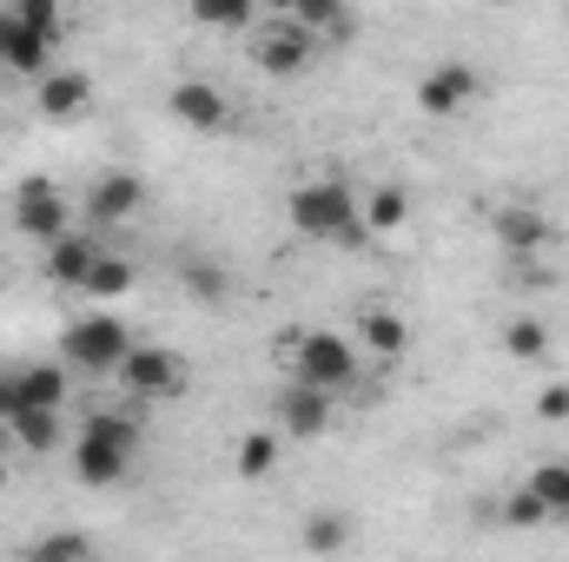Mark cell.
Listing matches in <instances>:
<instances>
[{
  "label": "cell",
  "mask_w": 569,
  "mask_h": 562,
  "mask_svg": "<svg viewBox=\"0 0 569 562\" xmlns=\"http://www.w3.org/2000/svg\"><path fill=\"white\" fill-rule=\"evenodd\" d=\"M166 107H172L179 127H199V133H219V127L232 120V107H226V93H219L212 80H179Z\"/></svg>",
  "instance_id": "cell-8"
},
{
  "label": "cell",
  "mask_w": 569,
  "mask_h": 562,
  "mask_svg": "<svg viewBox=\"0 0 569 562\" xmlns=\"http://www.w3.org/2000/svg\"><path fill=\"white\" fill-rule=\"evenodd\" d=\"M186 291H192L199 304H219V298H226V272H212V265H186Z\"/></svg>",
  "instance_id": "cell-29"
},
{
  "label": "cell",
  "mask_w": 569,
  "mask_h": 562,
  "mask_svg": "<svg viewBox=\"0 0 569 562\" xmlns=\"http://www.w3.org/2000/svg\"><path fill=\"white\" fill-rule=\"evenodd\" d=\"M530 496H537L550 516H563L569 510V463H543V470L530 476Z\"/></svg>",
  "instance_id": "cell-26"
},
{
  "label": "cell",
  "mask_w": 569,
  "mask_h": 562,
  "mask_svg": "<svg viewBox=\"0 0 569 562\" xmlns=\"http://www.w3.org/2000/svg\"><path fill=\"white\" fill-rule=\"evenodd\" d=\"M13 398H20V411H27V404L60 411V404H67V371H60V364H27V371L13 378Z\"/></svg>",
  "instance_id": "cell-17"
},
{
  "label": "cell",
  "mask_w": 569,
  "mask_h": 562,
  "mask_svg": "<svg viewBox=\"0 0 569 562\" xmlns=\"http://www.w3.org/2000/svg\"><path fill=\"white\" fill-rule=\"evenodd\" d=\"M503 351H510V358H523V364L550 358V324H543V318H517V324L503 331Z\"/></svg>",
  "instance_id": "cell-22"
},
{
  "label": "cell",
  "mask_w": 569,
  "mask_h": 562,
  "mask_svg": "<svg viewBox=\"0 0 569 562\" xmlns=\"http://www.w3.org/2000/svg\"><path fill=\"white\" fill-rule=\"evenodd\" d=\"M563 523H569V510H563Z\"/></svg>",
  "instance_id": "cell-37"
},
{
  "label": "cell",
  "mask_w": 569,
  "mask_h": 562,
  "mask_svg": "<svg viewBox=\"0 0 569 562\" xmlns=\"http://www.w3.org/2000/svg\"><path fill=\"white\" fill-rule=\"evenodd\" d=\"M291 225H298L305 239H325V245H345V252H358V245L371 239V232H365V212H358V192L338 185V179L298 185V192H291Z\"/></svg>",
  "instance_id": "cell-1"
},
{
  "label": "cell",
  "mask_w": 569,
  "mask_h": 562,
  "mask_svg": "<svg viewBox=\"0 0 569 562\" xmlns=\"http://www.w3.org/2000/svg\"><path fill=\"white\" fill-rule=\"evenodd\" d=\"M120 384H127L133 398H179V391H186V364H179L172 351L133 344V351L120 358Z\"/></svg>",
  "instance_id": "cell-6"
},
{
  "label": "cell",
  "mask_w": 569,
  "mask_h": 562,
  "mask_svg": "<svg viewBox=\"0 0 569 562\" xmlns=\"http://www.w3.org/2000/svg\"><path fill=\"white\" fill-rule=\"evenodd\" d=\"M0 490H7V463H0Z\"/></svg>",
  "instance_id": "cell-35"
},
{
  "label": "cell",
  "mask_w": 569,
  "mask_h": 562,
  "mask_svg": "<svg viewBox=\"0 0 569 562\" xmlns=\"http://www.w3.org/2000/svg\"><path fill=\"white\" fill-rule=\"evenodd\" d=\"M7 436H13V423H7V418H0V450H7Z\"/></svg>",
  "instance_id": "cell-34"
},
{
  "label": "cell",
  "mask_w": 569,
  "mask_h": 562,
  "mask_svg": "<svg viewBox=\"0 0 569 562\" xmlns=\"http://www.w3.org/2000/svg\"><path fill=\"white\" fill-rule=\"evenodd\" d=\"M311 40H318L311 27H298L291 13H279V27H272V33H259V47H252V53H259V67H266V73H298V67L311 60Z\"/></svg>",
  "instance_id": "cell-10"
},
{
  "label": "cell",
  "mask_w": 569,
  "mask_h": 562,
  "mask_svg": "<svg viewBox=\"0 0 569 562\" xmlns=\"http://www.w3.org/2000/svg\"><path fill=\"white\" fill-rule=\"evenodd\" d=\"M405 219H411V199H405L398 185H378V192L365 199V232H371V239H391V232H405Z\"/></svg>",
  "instance_id": "cell-18"
},
{
  "label": "cell",
  "mask_w": 569,
  "mask_h": 562,
  "mask_svg": "<svg viewBox=\"0 0 569 562\" xmlns=\"http://www.w3.org/2000/svg\"><path fill=\"white\" fill-rule=\"evenodd\" d=\"M133 443H140V430L127 418H113V411L87 418L80 443H73V476H80L87 490H113V483L127 476V463H133Z\"/></svg>",
  "instance_id": "cell-2"
},
{
  "label": "cell",
  "mask_w": 569,
  "mask_h": 562,
  "mask_svg": "<svg viewBox=\"0 0 569 562\" xmlns=\"http://www.w3.org/2000/svg\"><path fill=\"white\" fill-rule=\"evenodd\" d=\"M186 13L199 27H219V33H246L252 13H259V0H186Z\"/></svg>",
  "instance_id": "cell-19"
},
{
  "label": "cell",
  "mask_w": 569,
  "mask_h": 562,
  "mask_svg": "<svg viewBox=\"0 0 569 562\" xmlns=\"http://www.w3.org/2000/svg\"><path fill=\"white\" fill-rule=\"evenodd\" d=\"M291 344V358H298V378L305 384H318V391H351V378H358V351L338 338V331H298V338H284Z\"/></svg>",
  "instance_id": "cell-3"
},
{
  "label": "cell",
  "mask_w": 569,
  "mask_h": 562,
  "mask_svg": "<svg viewBox=\"0 0 569 562\" xmlns=\"http://www.w3.org/2000/svg\"><path fill=\"white\" fill-rule=\"evenodd\" d=\"M87 550H93V543H87L80 530H53V536H40L27 556H33V562H53V556H87Z\"/></svg>",
  "instance_id": "cell-27"
},
{
  "label": "cell",
  "mask_w": 569,
  "mask_h": 562,
  "mask_svg": "<svg viewBox=\"0 0 569 562\" xmlns=\"http://www.w3.org/2000/svg\"><path fill=\"white\" fill-rule=\"evenodd\" d=\"M279 418H284V436H325L331 430V391H318V384H291L279 398Z\"/></svg>",
  "instance_id": "cell-11"
},
{
  "label": "cell",
  "mask_w": 569,
  "mask_h": 562,
  "mask_svg": "<svg viewBox=\"0 0 569 562\" xmlns=\"http://www.w3.org/2000/svg\"><path fill=\"white\" fill-rule=\"evenodd\" d=\"M100 252H107V245H93V239H80V232H60V239L47 245V272H53L60 284H73V291H80Z\"/></svg>",
  "instance_id": "cell-14"
},
{
  "label": "cell",
  "mask_w": 569,
  "mask_h": 562,
  "mask_svg": "<svg viewBox=\"0 0 569 562\" xmlns=\"http://www.w3.org/2000/svg\"><path fill=\"white\" fill-rule=\"evenodd\" d=\"M503 516H510V523H517V530H537V523H543V516H550V510H543V503H537V496H530V483H523V490H517V496H510V503H503Z\"/></svg>",
  "instance_id": "cell-30"
},
{
  "label": "cell",
  "mask_w": 569,
  "mask_h": 562,
  "mask_svg": "<svg viewBox=\"0 0 569 562\" xmlns=\"http://www.w3.org/2000/svg\"><path fill=\"white\" fill-rule=\"evenodd\" d=\"M477 93H483V87H477V67H463V60H443V67H430L425 80H418V107L437 113V120L463 113Z\"/></svg>",
  "instance_id": "cell-7"
},
{
  "label": "cell",
  "mask_w": 569,
  "mask_h": 562,
  "mask_svg": "<svg viewBox=\"0 0 569 562\" xmlns=\"http://www.w3.org/2000/svg\"><path fill=\"white\" fill-rule=\"evenodd\" d=\"M272 463H279V436H272V430H252V436L239 443V476L259 483V476H272Z\"/></svg>",
  "instance_id": "cell-24"
},
{
  "label": "cell",
  "mask_w": 569,
  "mask_h": 562,
  "mask_svg": "<svg viewBox=\"0 0 569 562\" xmlns=\"http://www.w3.org/2000/svg\"><path fill=\"white\" fill-rule=\"evenodd\" d=\"M13 411H20V398H13V378H0V418L13 423Z\"/></svg>",
  "instance_id": "cell-32"
},
{
  "label": "cell",
  "mask_w": 569,
  "mask_h": 562,
  "mask_svg": "<svg viewBox=\"0 0 569 562\" xmlns=\"http://www.w3.org/2000/svg\"><path fill=\"white\" fill-rule=\"evenodd\" d=\"M358 338H365V351H371V358H385V364H391V358H405V344H411V324H405L398 311L371 304V311H365V324H358Z\"/></svg>",
  "instance_id": "cell-16"
},
{
  "label": "cell",
  "mask_w": 569,
  "mask_h": 562,
  "mask_svg": "<svg viewBox=\"0 0 569 562\" xmlns=\"http://www.w3.org/2000/svg\"><path fill=\"white\" fill-rule=\"evenodd\" d=\"M60 351L73 358V371H120V358L133 351V338H127V324L113 311H93V318H73L67 324Z\"/></svg>",
  "instance_id": "cell-4"
},
{
  "label": "cell",
  "mask_w": 569,
  "mask_h": 562,
  "mask_svg": "<svg viewBox=\"0 0 569 562\" xmlns=\"http://www.w3.org/2000/svg\"><path fill=\"white\" fill-rule=\"evenodd\" d=\"M140 199H146V185L133 179V172H107V179L87 192V212H93L100 225H120V219L140 212Z\"/></svg>",
  "instance_id": "cell-12"
},
{
  "label": "cell",
  "mask_w": 569,
  "mask_h": 562,
  "mask_svg": "<svg viewBox=\"0 0 569 562\" xmlns=\"http://www.w3.org/2000/svg\"><path fill=\"white\" fill-rule=\"evenodd\" d=\"M537 411L550 423H563L569 418V384H543V398H537Z\"/></svg>",
  "instance_id": "cell-31"
},
{
  "label": "cell",
  "mask_w": 569,
  "mask_h": 562,
  "mask_svg": "<svg viewBox=\"0 0 569 562\" xmlns=\"http://www.w3.org/2000/svg\"><path fill=\"white\" fill-rule=\"evenodd\" d=\"M345 536H351V523H345V516H331V510H325V516H311V530H305V543H311V550H338Z\"/></svg>",
  "instance_id": "cell-28"
},
{
  "label": "cell",
  "mask_w": 569,
  "mask_h": 562,
  "mask_svg": "<svg viewBox=\"0 0 569 562\" xmlns=\"http://www.w3.org/2000/svg\"><path fill=\"white\" fill-rule=\"evenodd\" d=\"M497 7H523V0H497Z\"/></svg>",
  "instance_id": "cell-36"
},
{
  "label": "cell",
  "mask_w": 569,
  "mask_h": 562,
  "mask_svg": "<svg viewBox=\"0 0 569 562\" xmlns=\"http://www.w3.org/2000/svg\"><path fill=\"white\" fill-rule=\"evenodd\" d=\"M259 7H272V13H291V7H298V0H259Z\"/></svg>",
  "instance_id": "cell-33"
},
{
  "label": "cell",
  "mask_w": 569,
  "mask_h": 562,
  "mask_svg": "<svg viewBox=\"0 0 569 562\" xmlns=\"http://www.w3.org/2000/svg\"><path fill=\"white\" fill-rule=\"evenodd\" d=\"M291 20L311 27V33H325V40H351V13H345V0H298Z\"/></svg>",
  "instance_id": "cell-20"
},
{
  "label": "cell",
  "mask_w": 569,
  "mask_h": 562,
  "mask_svg": "<svg viewBox=\"0 0 569 562\" xmlns=\"http://www.w3.org/2000/svg\"><path fill=\"white\" fill-rule=\"evenodd\" d=\"M80 291H93V298H120V291H133V265H127V259H113V252H100Z\"/></svg>",
  "instance_id": "cell-23"
},
{
  "label": "cell",
  "mask_w": 569,
  "mask_h": 562,
  "mask_svg": "<svg viewBox=\"0 0 569 562\" xmlns=\"http://www.w3.org/2000/svg\"><path fill=\"white\" fill-rule=\"evenodd\" d=\"M93 107V80L87 73H47L40 80V113L47 120H80Z\"/></svg>",
  "instance_id": "cell-13"
},
{
  "label": "cell",
  "mask_w": 569,
  "mask_h": 562,
  "mask_svg": "<svg viewBox=\"0 0 569 562\" xmlns=\"http://www.w3.org/2000/svg\"><path fill=\"white\" fill-rule=\"evenodd\" d=\"M13 436H20V450H53L60 443V411H40V404L13 411Z\"/></svg>",
  "instance_id": "cell-21"
},
{
  "label": "cell",
  "mask_w": 569,
  "mask_h": 562,
  "mask_svg": "<svg viewBox=\"0 0 569 562\" xmlns=\"http://www.w3.org/2000/svg\"><path fill=\"white\" fill-rule=\"evenodd\" d=\"M490 232H497V245L517 252V259H530V252H543V245L557 239V225H550L543 212H530V205H497V212H490Z\"/></svg>",
  "instance_id": "cell-9"
},
{
  "label": "cell",
  "mask_w": 569,
  "mask_h": 562,
  "mask_svg": "<svg viewBox=\"0 0 569 562\" xmlns=\"http://www.w3.org/2000/svg\"><path fill=\"white\" fill-rule=\"evenodd\" d=\"M7 13H13L20 27H33L40 40H60V27H67V13H60V0H13Z\"/></svg>",
  "instance_id": "cell-25"
},
{
  "label": "cell",
  "mask_w": 569,
  "mask_h": 562,
  "mask_svg": "<svg viewBox=\"0 0 569 562\" xmlns=\"http://www.w3.org/2000/svg\"><path fill=\"white\" fill-rule=\"evenodd\" d=\"M47 47H53V40H40L33 27H20L13 13H0V67H13V73H40V67H47Z\"/></svg>",
  "instance_id": "cell-15"
},
{
  "label": "cell",
  "mask_w": 569,
  "mask_h": 562,
  "mask_svg": "<svg viewBox=\"0 0 569 562\" xmlns=\"http://www.w3.org/2000/svg\"><path fill=\"white\" fill-rule=\"evenodd\" d=\"M13 225L27 232V239H60L67 232V199H60V185L53 179H20L13 185Z\"/></svg>",
  "instance_id": "cell-5"
}]
</instances>
